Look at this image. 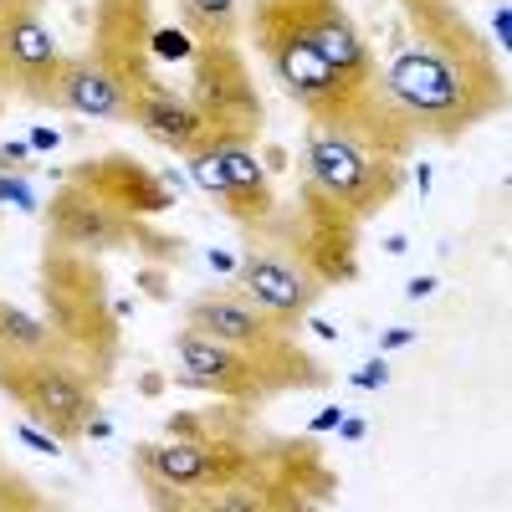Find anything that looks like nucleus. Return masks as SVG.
Returning a JSON list of instances; mask_svg holds the SVG:
<instances>
[{
  "label": "nucleus",
  "instance_id": "15",
  "mask_svg": "<svg viewBox=\"0 0 512 512\" xmlns=\"http://www.w3.org/2000/svg\"><path fill=\"white\" fill-rule=\"evenodd\" d=\"M0 52H6V67H11V93L47 108V113H62V72H67V52L57 47V36L47 31L41 11L31 16H16L0 26Z\"/></svg>",
  "mask_w": 512,
  "mask_h": 512
},
{
  "label": "nucleus",
  "instance_id": "26",
  "mask_svg": "<svg viewBox=\"0 0 512 512\" xmlns=\"http://www.w3.org/2000/svg\"><path fill=\"white\" fill-rule=\"evenodd\" d=\"M0 93H11V67H6V52H0Z\"/></svg>",
  "mask_w": 512,
  "mask_h": 512
},
{
  "label": "nucleus",
  "instance_id": "22",
  "mask_svg": "<svg viewBox=\"0 0 512 512\" xmlns=\"http://www.w3.org/2000/svg\"><path fill=\"white\" fill-rule=\"evenodd\" d=\"M139 287H144V297H149V303H164V297H169V267H154V262H144V267H139Z\"/></svg>",
  "mask_w": 512,
  "mask_h": 512
},
{
  "label": "nucleus",
  "instance_id": "14",
  "mask_svg": "<svg viewBox=\"0 0 512 512\" xmlns=\"http://www.w3.org/2000/svg\"><path fill=\"white\" fill-rule=\"evenodd\" d=\"M236 287L251 297V303H262L272 318H282L287 328H303V318L318 308V297L328 292L303 262H292V256L282 246H272V241H251V251L241 256Z\"/></svg>",
  "mask_w": 512,
  "mask_h": 512
},
{
  "label": "nucleus",
  "instance_id": "3",
  "mask_svg": "<svg viewBox=\"0 0 512 512\" xmlns=\"http://www.w3.org/2000/svg\"><path fill=\"white\" fill-rule=\"evenodd\" d=\"M36 292H41V318L62 333V344L77 354V364L88 369L98 390H108L123 364V328L108 297L103 256L47 241L36 256Z\"/></svg>",
  "mask_w": 512,
  "mask_h": 512
},
{
  "label": "nucleus",
  "instance_id": "18",
  "mask_svg": "<svg viewBox=\"0 0 512 512\" xmlns=\"http://www.w3.org/2000/svg\"><path fill=\"white\" fill-rule=\"evenodd\" d=\"M62 113H82V118H123V93L113 88V77H108L88 52H67V72H62Z\"/></svg>",
  "mask_w": 512,
  "mask_h": 512
},
{
  "label": "nucleus",
  "instance_id": "8",
  "mask_svg": "<svg viewBox=\"0 0 512 512\" xmlns=\"http://www.w3.org/2000/svg\"><path fill=\"white\" fill-rule=\"evenodd\" d=\"M0 395L31 425H41L57 446H72L98 431L103 390L77 359H0Z\"/></svg>",
  "mask_w": 512,
  "mask_h": 512
},
{
  "label": "nucleus",
  "instance_id": "6",
  "mask_svg": "<svg viewBox=\"0 0 512 512\" xmlns=\"http://www.w3.org/2000/svg\"><path fill=\"white\" fill-rule=\"evenodd\" d=\"M41 231L57 246H77V251H134L139 262L154 267H180L185 262V236H169L159 226H149V216H123V210L103 205L93 190H82L72 180H62L47 200H41Z\"/></svg>",
  "mask_w": 512,
  "mask_h": 512
},
{
  "label": "nucleus",
  "instance_id": "5",
  "mask_svg": "<svg viewBox=\"0 0 512 512\" xmlns=\"http://www.w3.org/2000/svg\"><path fill=\"white\" fill-rule=\"evenodd\" d=\"M297 180H308L318 195H328L333 205H344L354 221H374L384 216L400 190H405V159L384 154L364 139L333 134V128H303V149H297Z\"/></svg>",
  "mask_w": 512,
  "mask_h": 512
},
{
  "label": "nucleus",
  "instance_id": "4",
  "mask_svg": "<svg viewBox=\"0 0 512 512\" xmlns=\"http://www.w3.org/2000/svg\"><path fill=\"white\" fill-rule=\"evenodd\" d=\"M169 354H175V364H180V374H175L180 390H200L210 400H231V405H246V410H262L277 395L323 390L328 384L323 359L308 354V349L267 359V354H246V349L216 344V338H205L195 328H180L175 338H169Z\"/></svg>",
  "mask_w": 512,
  "mask_h": 512
},
{
  "label": "nucleus",
  "instance_id": "25",
  "mask_svg": "<svg viewBox=\"0 0 512 512\" xmlns=\"http://www.w3.org/2000/svg\"><path fill=\"white\" fill-rule=\"evenodd\" d=\"M395 6H400V16H425V11L446 6V0H395Z\"/></svg>",
  "mask_w": 512,
  "mask_h": 512
},
{
  "label": "nucleus",
  "instance_id": "7",
  "mask_svg": "<svg viewBox=\"0 0 512 512\" xmlns=\"http://www.w3.org/2000/svg\"><path fill=\"white\" fill-rule=\"evenodd\" d=\"M333 497H338V472L328 466L318 441L267 436L251 482L210 492L205 512H308V507H333Z\"/></svg>",
  "mask_w": 512,
  "mask_h": 512
},
{
  "label": "nucleus",
  "instance_id": "1",
  "mask_svg": "<svg viewBox=\"0 0 512 512\" xmlns=\"http://www.w3.org/2000/svg\"><path fill=\"white\" fill-rule=\"evenodd\" d=\"M379 82L415 139L456 144L507 113L502 52L466 21L456 0L425 16H400L379 62Z\"/></svg>",
  "mask_w": 512,
  "mask_h": 512
},
{
  "label": "nucleus",
  "instance_id": "21",
  "mask_svg": "<svg viewBox=\"0 0 512 512\" xmlns=\"http://www.w3.org/2000/svg\"><path fill=\"white\" fill-rule=\"evenodd\" d=\"M52 502L41 497L21 472H11V466H0V512H47Z\"/></svg>",
  "mask_w": 512,
  "mask_h": 512
},
{
  "label": "nucleus",
  "instance_id": "16",
  "mask_svg": "<svg viewBox=\"0 0 512 512\" xmlns=\"http://www.w3.org/2000/svg\"><path fill=\"white\" fill-rule=\"evenodd\" d=\"M62 180L82 185V190H93L103 205L123 210V216H164L169 205H175V195H169V185L154 175V169L144 159H134L128 149H108L98 159H82L72 164Z\"/></svg>",
  "mask_w": 512,
  "mask_h": 512
},
{
  "label": "nucleus",
  "instance_id": "23",
  "mask_svg": "<svg viewBox=\"0 0 512 512\" xmlns=\"http://www.w3.org/2000/svg\"><path fill=\"white\" fill-rule=\"evenodd\" d=\"M31 11H47V0H0V26L16 16H31Z\"/></svg>",
  "mask_w": 512,
  "mask_h": 512
},
{
  "label": "nucleus",
  "instance_id": "20",
  "mask_svg": "<svg viewBox=\"0 0 512 512\" xmlns=\"http://www.w3.org/2000/svg\"><path fill=\"white\" fill-rule=\"evenodd\" d=\"M175 11L195 41H236L241 36V0H175Z\"/></svg>",
  "mask_w": 512,
  "mask_h": 512
},
{
  "label": "nucleus",
  "instance_id": "11",
  "mask_svg": "<svg viewBox=\"0 0 512 512\" xmlns=\"http://www.w3.org/2000/svg\"><path fill=\"white\" fill-rule=\"evenodd\" d=\"M88 52L128 103L154 88V0H93L88 11Z\"/></svg>",
  "mask_w": 512,
  "mask_h": 512
},
{
  "label": "nucleus",
  "instance_id": "24",
  "mask_svg": "<svg viewBox=\"0 0 512 512\" xmlns=\"http://www.w3.org/2000/svg\"><path fill=\"white\" fill-rule=\"evenodd\" d=\"M26 149L21 144H6V149H0V175H26Z\"/></svg>",
  "mask_w": 512,
  "mask_h": 512
},
{
  "label": "nucleus",
  "instance_id": "2",
  "mask_svg": "<svg viewBox=\"0 0 512 512\" xmlns=\"http://www.w3.org/2000/svg\"><path fill=\"white\" fill-rule=\"evenodd\" d=\"M241 26L251 36L256 57L272 67L277 88L297 103V113H303L313 128H333V134H349V139H364L384 154L410 159V149L420 139L390 108L384 88H359V82H349L338 67H328V57L287 21V11L277 6V0H251V6L241 11Z\"/></svg>",
  "mask_w": 512,
  "mask_h": 512
},
{
  "label": "nucleus",
  "instance_id": "13",
  "mask_svg": "<svg viewBox=\"0 0 512 512\" xmlns=\"http://www.w3.org/2000/svg\"><path fill=\"white\" fill-rule=\"evenodd\" d=\"M185 328L216 338V344L246 349V354H267V359L303 354V338H297V328H287L282 318H272L262 303H251L241 287L190 297V303H185Z\"/></svg>",
  "mask_w": 512,
  "mask_h": 512
},
{
  "label": "nucleus",
  "instance_id": "19",
  "mask_svg": "<svg viewBox=\"0 0 512 512\" xmlns=\"http://www.w3.org/2000/svg\"><path fill=\"white\" fill-rule=\"evenodd\" d=\"M0 359H77V354L41 313H26L21 303L0 297Z\"/></svg>",
  "mask_w": 512,
  "mask_h": 512
},
{
  "label": "nucleus",
  "instance_id": "10",
  "mask_svg": "<svg viewBox=\"0 0 512 512\" xmlns=\"http://www.w3.org/2000/svg\"><path fill=\"white\" fill-rule=\"evenodd\" d=\"M185 98L205 113L210 134L221 144H262L267 108H262L256 77H251L246 52L236 41H195Z\"/></svg>",
  "mask_w": 512,
  "mask_h": 512
},
{
  "label": "nucleus",
  "instance_id": "17",
  "mask_svg": "<svg viewBox=\"0 0 512 512\" xmlns=\"http://www.w3.org/2000/svg\"><path fill=\"white\" fill-rule=\"evenodd\" d=\"M123 123H134L149 144H159L164 154H180V159L195 154L205 139H216V134H210V123H205V113L185 93L164 88V82H154L149 93H139L134 103H128Z\"/></svg>",
  "mask_w": 512,
  "mask_h": 512
},
{
  "label": "nucleus",
  "instance_id": "27",
  "mask_svg": "<svg viewBox=\"0 0 512 512\" xmlns=\"http://www.w3.org/2000/svg\"><path fill=\"white\" fill-rule=\"evenodd\" d=\"M6 103H11V93H0V118H6Z\"/></svg>",
  "mask_w": 512,
  "mask_h": 512
},
{
  "label": "nucleus",
  "instance_id": "9",
  "mask_svg": "<svg viewBox=\"0 0 512 512\" xmlns=\"http://www.w3.org/2000/svg\"><path fill=\"white\" fill-rule=\"evenodd\" d=\"M359 231H364V221H354L344 205L318 195L308 180H297V200L282 205L277 221L251 241L282 246L292 262H303L323 287H349L359 277Z\"/></svg>",
  "mask_w": 512,
  "mask_h": 512
},
{
  "label": "nucleus",
  "instance_id": "12",
  "mask_svg": "<svg viewBox=\"0 0 512 512\" xmlns=\"http://www.w3.org/2000/svg\"><path fill=\"white\" fill-rule=\"evenodd\" d=\"M190 164V180L200 190H210L221 200V210L251 236H262L277 221V190H272V169L256 159V144H221V139H205L195 154H185Z\"/></svg>",
  "mask_w": 512,
  "mask_h": 512
}]
</instances>
